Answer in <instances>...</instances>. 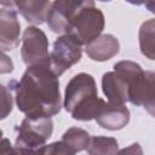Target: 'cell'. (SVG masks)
I'll return each instance as SVG.
<instances>
[{
  "label": "cell",
  "mask_w": 155,
  "mask_h": 155,
  "mask_svg": "<svg viewBox=\"0 0 155 155\" xmlns=\"http://www.w3.org/2000/svg\"><path fill=\"white\" fill-rule=\"evenodd\" d=\"M19 111L28 117H51L62 109L58 76L51 67L27 68L21 80L8 81Z\"/></svg>",
  "instance_id": "6da1fadb"
},
{
  "label": "cell",
  "mask_w": 155,
  "mask_h": 155,
  "mask_svg": "<svg viewBox=\"0 0 155 155\" xmlns=\"http://www.w3.org/2000/svg\"><path fill=\"white\" fill-rule=\"evenodd\" d=\"M107 102L97 94L93 76L87 73L74 75L65 86L63 107L74 120H96Z\"/></svg>",
  "instance_id": "7a4b0ae2"
},
{
  "label": "cell",
  "mask_w": 155,
  "mask_h": 155,
  "mask_svg": "<svg viewBox=\"0 0 155 155\" xmlns=\"http://www.w3.org/2000/svg\"><path fill=\"white\" fill-rule=\"evenodd\" d=\"M113 71H107L102 78V90L111 104L128 102V91L133 78L143 69L133 61H120L114 64Z\"/></svg>",
  "instance_id": "3957f363"
},
{
  "label": "cell",
  "mask_w": 155,
  "mask_h": 155,
  "mask_svg": "<svg viewBox=\"0 0 155 155\" xmlns=\"http://www.w3.org/2000/svg\"><path fill=\"white\" fill-rule=\"evenodd\" d=\"M53 132V121L51 117H28L25 116L21 125L16 127L15 148L24 154L33 155L39 148L44 147Z\"/></svg>",
  "instance_id": "277c9868"
},
{
  "label": "cell",
  "mask_w": 155,
  "mask_h": 155,
  "mask_svg": "<svg viewBox=\"0 0 155 155\" xmlns=\"http://www.w3.org/2000/svg\"><path fill=\"white\" fill-rule=\"evenodd\" d=\"M105 25L103 12L96 7L91 0H85L81 8L78 11L69 31L81 45H88L91 41L102 35Z\"/></svg>",
  "instance_id": "5b68a950"
},
{
  "label": "cell",
  "mask_w": 155,
  "mask_h": 155,
  "mask_svg": "<svg viewBox=\"0 0 155 155\" xmlns=\"http://www.w3.org/2000/svg\"><path fill=\"white\" fill-rule=\"evenodd\" d=\"M21 57L28 68L51 67L48 39L44 30L35 25H29L25 28L22 35Z\"/></svg>",
  "instance_id": "8992f818"
},
{
  "label": "cell",
  "mask_w": 155,
  "mask_h": 155,
  "mask_svg": "<svg viewBox=\"0 0 155 155\" xmlns=\"http://www.w3.org/2000/svg\"><path fill=\"white\" fill-rule=\"evenodd\" d=\"M82 56V45L71 35L65 34L58 36L53 42L50 53L51 69L59 78L68 69L80 62Z\"/></svg>",
  "instance_id": "52a82bcc"
},
{
  "label": "cell",
  "mask_w": 155,
  "mask_h": 155,
  "mask_svg": "<svg viewBox=\"0 0 155 155\" xmlns=\"http://www.w3.org/2000/svg\"><path fill=\"white\" fill-rule=\"evenodd\" d=\"M85 0H56L48 11L46 23L57 34H69L71 23Z\"/></svg>",
  "instance_id": "ba28073f"
},
{
  "label": "cell",
  "mask_w": 155,
  "mask_h": 155,
  "mask_svg": "<svg viewBox=\"0 0 155 155\" xmlns=\"http://www.w3.org/2000/svg\"><path fill=\"white\" fill-rule=\"evenodd\" d=\"M21 23L13 1L0 2V48L2 52L16 48L19 44Z\"/></svg>",
  "instance_id": "9c48e42d"
},
{
  "label": "cell",
  "mask_w": 155,
  "mask_h": 155,
  "mask_svg": "<svg viewBox=\"0 0 155 155\" xmlns=\"http://www.w3.org/2000/svg\"><path fill=\"white\" fill-rule=\"evenodd\" d=\"M128 102L136 107H143L155 117V71L144 70L132 81Z\"/></svg>",
  "instance_id": "30bf717a"
},
{
  "label": "cell",
  "mask_w": 155,
  "mask_h": 155,
  "mask_svg": "<svg viewBox=\"0 0 155 155\" xmlns=\"http://www.w3.org/2000/svg\"><path fill=\"white\" fill-rule=\"evenodd\" d=\"M130 110L125 104H111L107 102L105 107L96 117V121L102 128L117 131L127 126L130 122Z\"/></svg>",
  "instance_id": "8fae6325"
},
{
  "label": "cell",
  "mask_w": 155,
  "mask_h": 155,
  "mask_svg": "<svg viewBox=\"0 0 155 155\" xmlns=\"http://www.w3.org/2000/svg\"><path fill=\"white\" fill-rule=\"evenodd\" d=\"M120 51L119 40L111 34H102L88 45L85 46V52L92 61L105 62L116 56Z\"/></svg>",
  "instance_id": "7c38bea8"
},
{
  "label": "cell",
  "mask_w": 155,
  "mask_h": 155,
  "mask_svg": "<svg viewBox=\"0 0 155 155\" xmlns=\"http://www.w3.org/2000/svg\"><path fill=\"white\" fill-rule=\"evenodd\" d=\"M17 12H19L23 18L34 25L42 24L48 15L52 2L46 0H17L13 1Z\"/></svg>",
  "instance_id": "4fadbf2b"
},
{
  "label": "cell",
  "mask_w": 155,
  "mask_h": 155,
  "mask_svg": "<svg viewBox=\"0 0 155 155\" xmlns=\"http://www.w3.org/2000/svg\"><path fill=\"white\" fill-rule=\"evenodd\" d=\"M139 50L144 57L155 61V18L144 21L138 31Z\"/></svg>",
  "instance_id": "5bb4252c"
},
{
  "label": "cell",
  "mask_w": 155,
  "mask_h": 155,
  "mask_svg": "<svg viewBox=\"0 0 155 155\" xmlns=\"http://www.w3.org/2000/svg\"><path fill=\"white\" fill-rule=\"evenodd\" d=\"M86 151L88 155H116L119 144L114 137L94 136L91 137Z\"/></svg>",
  "instance_id": "9a60e30c"
},
{
  "label": "cell",
  "mask_w": 155,
  "mask_h": 155,
  "mask_svg": "<svg viewBox=\"0 0 155 155\" xmlns=\"http://www.w3.org/2000/svg\"><path fill=\"white\" fill-rule=\"evenodd\" d=\"M90 133L80 127H70L62 136V140L67 143L75 153L86 150L90 144Z\"/></svg>",
  "instance_id": "2e32d148"
},
{
  "label": "cell",
  "mask_w": 155,
  "mask_h": 155,
  "mask_svg": "<svg viewBox=\"0 0 155 155\" xmlns=\"http://www.w3.org/2000/svg\"><path fill=\"white\" fill-rule=\"evenodd\" d=\"M76 153L63 140L52 142L39 148L33 155H75Z\"/></svg>",
  "instance_id": "e0dca14e"
},
{
  "label": "cell",
  "mask_w": 155,
  "mask_h": 155,
  "mask_svg": "<svg viewBox=\"0 0 155 155\" xmlns=\"http://www.w3.org/2000/svg\"><path fill=\"white\" fill-rule=\"evenodd\" d=\"M1 93H2V110H1V119H5L11 111H12V96L11 92L7 91V88L2 85L1 86Z\"/></svg>",
  "instance_id": "ac0fdd59"
},
{
  "label": "cell",
  "mask_w": 155,
  "mask_h": 155,
  "mask_svg": "<svg viewBox=\"0 0 155 155\" xmlns=\"http://www.w3.org/2000/svg\"><path fill=\"white\" fill-rule=\"evenodd\" d=\"M0 155H29V154H24L22 151H18L15 147L11 145V143H10V140L7 138H2Z\"/></svg>",
  "instance_id": "d6986e66"
},
{
  "label": "cell",
  "mask_w": 155,
  "mask_h": 155,
  "mask_svg": "<svg viewBox=\"0 0 155 155\" xmlns=\"http://www.w3.org/2000/svg\"><path fill=\"white\" fill-rule=\"evenodd\" d=\"M116 155H144V154H143L142 145L139 143H132L131 145L119 150Z\"/></svg>",
  "instance_id": "ffe728a7"
},
{
  "label": "cell",
  "mask_w": 155,
  "mask_h": 155,
  "mask_svg": "<svg viewBox=\"0 0 155 155\" xmlns=\"http://www.w3.org/2000/svg\"><path fill=\"white\" fill-rule=\"evenodd\" d=\"M12 70H13L12 61L5 54V52H2V54H1V69H0V73L1 74H6V73H11Z\"/></svg>",
  "instance_id": "44dd1931"
},
{
  "label": "cell",
  "mask_w": 155,
  "mask_h": 155,
  "mask_svg": "<svg viewBox=\"0 0 155 155\" xmlns=\"http://www.w3.org/2000/svg\"><path fill=\"white\" fill-rule=\"evenodd\" d=\"M144 6L147 7L148 11H150L151 13H155V0H150V1H145Z\"/></svg>",
  "instance_id": "7402d4cb"
}]
</instances>
